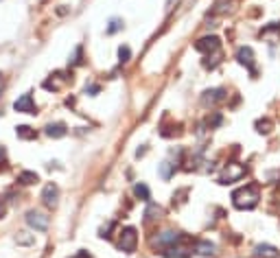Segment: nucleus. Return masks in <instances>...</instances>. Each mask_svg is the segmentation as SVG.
I'll return each mask as SVG.
<instances>
[{"label":"nucleus","mask_w":280,"mask_h":258,"mask_svg":"<svg viewBox=\"0 0 280 258\" xmlns=\"http://www.w3.org/2000/svg\"><path fill=\"white\" fill-rule=\"evenodd\" d=\"M162 256L164 258H188L191 256V249L179 247V245H171V247H166L164 252H162Z\"/></svg>","instance_id":"13"},{"label":"nucleus","mask_w":280,"mask_h":258,"mask_svg":"<svg viewBox=\"0 0 280 258\" xmlns=\"http://www.w3.org/2000/svg\"><path fill=\"white\" fill-rule=\"evenodd\" d=\"M162 214H164V210H162L158 204H151V201H149L147 210H144V221H147V223L158 221V219H162Z\"/></svg>","instance_id":"15"},{"label":"nucleus","mask_w":280,"mask_h":258,"mask_svg":"<svg viewBox=\"0 0 280 258\" xmlns=\"http://www.w3.org/2000/svg\"><path fill=\"white\" fill-rule=\"evenodd\" d=\"M245 166L239 164V162H232V164H228L226 173L221 175V179H219V184H232V182H239L241 177L245 175Z\"/></svg>","instance_id":"5"},{"label":"nucleus","mask_w":280,"mask_h":258,"mask_svg":"<svg viewBox=\"0 0 280 258\" xmlns=\"http://www.w3.org/2000/svg\"><path fill=\"white\" fill-rule=\"evenodd\" d=\"M118 249L125 254H134L136 252V245H138V232H136V227L127 225L121 230V234H118Z\"/></svg>","instance_id":"2"},{"label":"nucleus","mask_w":280,"mask_h":258,"mask_svg":"<svg viewBox=\"0 0 280 258\" xmlns=\"http://www.w3.org/2000/svg\"><path fill=\"white\" fill-rule=\"evenodd\" d=\"M44 134H46L48 138H64V136L68 134V127H66L64 122H51V125H46Z\"/></svg>","instance_id":"12"},{"label":"nucleus","mask_w":280,"mask_h":258,"mask_svg":"<svg viewBox=\"0 0 280 258\" xmlns=\"http://www.w3.org/2000/svg\"><path fill=\"white\" fill-rule=\"evenodd\" d=\"M254 256L256 258H280V252L274 245H256V247H254Z\"/></svg>","instance_id":"11"},{"label":"nucleus","mask_w":280,"mask_h":258,"mask_svg":"<svg viewBox=\"0 0 280 258\" xmlns=\"http://www.w3.org/2000/svg\"><path fill=\"white\" fill-rule=\"evenodd\" d=\"M42 201L46 208H55L57 201H59V188H57V184H46L42 190Z\"/></svg>","instance_id":"8"},{"label":"nucleus","mask_w":280,"mask_h":258,"mask_svg":"<svg viewBox=\"0 0 280 258\" xmlns=\"http://www.w3.org/2000/svg\"><path fill=\"white\" fill-rule=\"evenodd\" d=\"M173 9V0H166V11H171Z\"/></svg>","instance_id":"26"},{"label":"nucleus","mask_w":280,"mask_h":258,"mask_svg":"<svg viewBox=\"0 0 280 258\" xmlns=\"http://www.w3.org/2000/svg\"><path fill=\"white\" fill-rule=\"evenodd\" d=\"M2 155H4V149H2V147H0V157H2Z\"/></svg>","instance_id":"28"},{"label":"nucleus","mask_w":280,"mask_h":258,"mask_svg":"<svg viewBox=\"0 0 280 258\" xmlns=\"http://www.w3.org/2000/svg\"><path fill=\"white\" fill-rule=\"evenodd\" d=\"M182 241H186V236H184V234H179V232H175V230H164V232H160L158 236H153L151 245H153V247L166 249V247H171V245H179Z\"/></svg>","instance_id":"3"},{"label":"nucleus","mask_w":280,"mask_h":258,"mask_svg":"<svg viewBox=\"0 0 280 258\" xmlns=\"http://www.w3.org/2000/svg\"><path fill=\"white\" fill-rule=\"evenodd\" d=\"M13 109H16L18 114H37V105H35L33 96L26 92V94L18 96L16 103H13Z\"/></svg>","instance_id":"6"},{"label":"nucleus","mask_w":280,"mask_h":258,"mask_svg":"<svg viewBox=\"0 0 280 258\" xmlns=\"http://www.w3.org/2000/svg\"><path fill=\"white\" fill-rule=\"evenodd\" d=\"M221 101H226V90L223 87H214V90H206L204 96H201V103L208 107V105H217L221 103Z\"/></svg>","instance_id":"9"},{"label":"nucleus","mask_w":280,"mask_h":258,"mask_svg":"<svg viewBox=\"0 0 280 258\" xmlns=\"http://www.w3.org/2000/svg\"><path fill=\"white\" fill-rule=\"evenodd\" d=\"M16 243L18 245H33L35 243V236L29 234V232H18V234H16Z\"/></svg>","instance_id":"19"},{"label":"nucleus","mask_w":280,"mask_h":258,"mask_svg":"<svg viewBox=\"0 0 280 258\" xmlns=\"http://www.w3.org/2000/svg\"><path fill=\"white\" fill-rule=\"evenodd\" d=\"M26 223H29L33 230H37V232H46L48 225H51V219H48V214H44V212L29 210V212H26Z\"/></svg>","instance_id":"4"},{"label":"nucleus","mask_w":280,"mask_h":258,"mask_svg":"<svg viewBox=\"0 0 280 258\" xmlns=\"http://www.w3.org/2000/svg\"><path fill=\"white\" fill-rule=\"evenodd\" d=\"M256 129H258V134H269V131H271V120H267V118L258 120L256 122Z\"/></svg>","instance_id":"22"},{"label":"nucleus","mask_w":280,"mask_h":258,"mask_svg":"<svg viewBox=\"0 0 280 258\" xmlns=\"http://www.w3.org/2000/svg\"><path fill=\"white\" fill-rule=\"evenodd\" d=\"M4 212H7V208H4V206H2V204H0V219H2V217H4Z\"/></svg>","instance_id":"27"},{"label":"nucleus","mask_w":280,"mask_h":258,"mask_svg":"<svg viewBox=\"0 0 280 258\" xmlns=\"http://www.w3.org/2000/svg\"><path fill=\"white\" fill-rule=\"evenodd\" d=\"M134 195L138 197L140 201H149V199H151V190H149V186H147V184H142V182L134 186Z\"/></svg>","instance_id":"18"},{"label":"nucleus","mask_w":280,"mask_h":258,"mask_svg":"<svg viewBox=\"0 0 280 258\" xmlns=\"http://www.w3.org/2000/svg\"><path fill=\"white\" fill-rule=\"evenodd\" d=\"M129 57H131L129 46H121V48H118V59H121V64H127V61H129Z\"/></svg>","instance_id":"23"},{"label":"nucleus","mask_w":280,"mask_h":258,"mask_svg":"<svg viewBox=\"0 0 280 258\" xmlns=\"http://www.w3.org/2000/svg\"><path fill=\"white\" fill-rule=\"evenodd\" d=\"M236 59H239L241 66H245V68L252 70L254 74V51L249 46H241L239 51H236Z\"/></svg>","instance_id":"10"},{"label":"nucleus","mask_w":280,"mask_h":258,"mask_svg":"<svg viewBox=\"0 0 280 258\" xmlns=\"http://www.w3.org/2000/svg\"><path fill=\"white\" fill-rule=\"evenodd\" d=\"M258 199H261V192H258V184H247V186L239 188V190L232 192V204L239 210H252L256 208Z\"/></svg>","instance_id":"1"},{"label":"nucleus","mask_w":280,"mask_h":258,"mask_svg":"<svg viewBox=\"0 0 280 258\" xmlns=\"http://www.w3.org/2000/svg\"><path fill=\"white\" fill-rule=\"evenodd\" d=\"M16 136L20 140H35V138H37V131H35L33 127H29V125H18L16 127Z\"/></svg>","instance_id":"16"},{"label":"nucleus","mask_w":280,"mask_h":258,"mask_svg":"<svg viewBox=\"0 0 280 258\" xmlns=\"http://www.w3.org/2000/svg\"><path fill=\"white\" fill-rule=\"evenodd\" d=\"M99 90H101L99 86H86V94H90V96H96V94H99Z\"/></svg>","instance_id":"25"},{"label":"nucleus","mask_w":280,"mask_h":258,"mask_svg":"<svg viewBox=\"0 0 280 258\" xmlns=\"http://www.w3.org/2000/svg\"><path fill=\"white\" fill-rule=\"evenodd\" d=\"M18 182L24 184V186H31V184H37L39 177H37V173H33V171H22V173L18 175Z\"/></svg>","instance_id":"17"},{"label":"nucleus","mask_w":280,"mask_h":258,"mask_svg":"<svg viewBox=\"0 0 280 258\" xmlns=\"http://www.w3.org/2000/svg\"><path fill=\"white\" fill-rule=\"evenodd\" d=\"M195 252L199 254V256H214V254H217V245L210 243V241H197Z\"/></svg>","instance_id":"14"},{"label":"nucleus","mask_w":280,"mask_h":258,"mask_svg":"<svg viewBox=\"0 0 280 258\" xmlns=\"http://www.w3.org/2000/svg\"><path fill=\"white\" fill-rule=\"evenodd\" d=\"M175 173V164H171V162H162L160 164V175L162 179H171Z\"/></svg>","instance_id":"20"},{"label":"nucleus","mask_w":280,"mask_h":258,"mask_svg":"<svg viewBox=\"0 0 280 258\" xmlns=\"http://www.w3.org/2000/svg\"><path fill=\"white\" fill-rule=\"evenodd\" d=\"M219 46H221V42L217 35H208V37H201L195 42V51L199 52H217Z\"/></svg>","instance_id":"7"},{"label":"nucleus","mask_w":280,"mask_h":258,"mask_svg":"<svg viewBox=\"0 0 280 258\" xmlns=\"http://www.w3.org/2000/svg\"><path fill=\"white\" fill-rule=\"evenodd\" d=\"M81 52H83L81 46L74 48V55H72V59H70V64H72V66H79V64H81Z\"/></svg>","instance_id":"24"},{"label":"nucleus","mask_w":280,"mask_h":258,"mask_svg":"<svg viewBox=\"0 0 280 258\" xmlns=\"http://www.w3.org/2000/svg\"><path fill=\"white\" fill-rule=\"evenodd\" d=\"M121 29H122V20H118V17H112V22H109V26L105 29V33H107V35H114V33H118Z\"/></svg>","instance_id":"21"}]
</instances>
